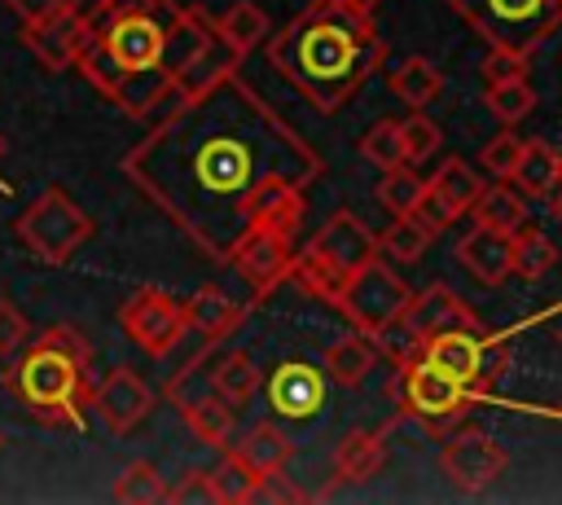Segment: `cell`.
I'll use <instances>...</instances> for the list:
<instances>
[{
  "label": "cell",
  "mask_w": 562,
  "mask_h": 505,
  "mask_svg": "<svg viewBox=\"0 0 562 505\" xmlns=\"http://www.w3.org/2000/svg\"><path fill=\"white\" fill-rule=\"evenodd\" d=\"M321 171V154L237 70L176 97L123 158V176L211 259L250 228L268 184L307 189Z\"/></svg>",
  "instance_id": "1"
},
{
  "label": "cell",
  "mask_w": 562,
  "mask_h": 505,
  "mask_svg": "<svg viewBox=\"0 0 562 505\" xmlns=\"http://www.w3.org/2000/svg\"><path fill=\"white\" fill-rule=\"evenodd\" d=\"M268 66L321 114L342 110L382 66L386 40L364 0H307L263 40Z\"/></svg>",
  "instance_id": "2"
},
{
  "label": "cell",
  "mask_w": 562,
  "mask_h": 505,
  "mask_svg": "<svg viewBox=\"0 0 562 505\" xmlns=\"http://www.w3.org/2000/svg\"><path fill=\"white\" fill-rule=\"evenodd\" d=\"M92 347L75 325H48L31 334L4 369V391L44 426H79L88 404Z\"/></svg>",
  "instance_id": "3"
},
{
  "label": "cell",
  "mask_w": 562,
  "mask_h": 505,
  "mask_svg": "<svg viewBox=\"0 0 562 505\" xmlns=\"http://www.w3.org/2000/svg\"><path fill=\"white\" fill-rule=\"evenodd\" d=\"M373 255H378V237L364 228V220L351 215V211H334V215L316 228V237L294 255L290 277H294L307 294H316V299H325V303L334 307L342 281H347L360 263H369Z\"/></svg>",
  "instance_id": "4"
},
{
  "label": "cell",
  "mask_w": 562,
  "mask_h": 505,
  "mask_svg": "<svg viewBox=\"0 0 562 505\" xmlns=\"http://www.w3.org/2000/svg\"><path fill=\"white\" fill-rule=\"evenodd\" d=\"M457 18L487 44L531 57L558 26H562V0H448Z\"/></svg>",
  "instance_id": "5"
},
{
  "label": "cell",
  "mask_w": 562,
  "mask_h": 505,
  "mask_svg": "<svg viewBox=\"0 0 562 505\" xmlns=\"http://www.w3.org/2000/svg\"><path fill=\"white\" fill-rule=\"evenodd\" d=\"M97 233L92 215L61 189V184H48L44 193L31 198V206L13 220V237L44 263H66L79 246H88Z\"/></svg>",
  "instance_id": "6"
},
{
  "label": "cell",
  "mask_w": 562,
  "mask_h": 505,
  "mask_svg": "<svg viewBox=\"0 0 562 505\" xmlns=\"http://www.w3.org/2000/svg\"><path fill=\"white\" fill-rule=\"evenodd\" d=\"M422 360H430L435 369H443L448 378H457L461 386L479 395L505 373L509 351L501 338H487L483 325H452L422 343Z\"/></svg>",
  "instance_id": "7"
},
{
  "label": "cell",
  "mask_w": 562,
  "mask_h": 505,
  "mask_svg": "<svg viewBox=\"0 0 562 505\" xmlns=\"http://www.w3.org/2000/svg\"><path fill=\"white\" fill-rule=\"evenodd\" d=\"M408 294H413V290L404 285V277H400L391 263H382V259L373 255L369 263H360V268L342 281L334 307L351 321V329L373 334V329H382L386 321H395V316L404 312Z\"/></svg>",
  "instance_id": "8"
},
{
  "label": "cell",
  "mask_w": 562,
  "mask_h": 505,
  "mask_svg": "<svg viewBox=\"0 0 562 505\" xmlns=\"http://www.w3.org/2000/svg\"><path fill=\"white\" fill-rule=\"evenodd\" d=\"M395 400H400V413L404 417H417L426 426H443V422L461 417L474 404V391L461 386L457 378H448L443 369H435L430 360L413 356L395 373Z\"/></svg>",
  "instance_id": "9"
},
{
  "label": "cell",
  "mask_w": 562,
  "mask_h": 505,
  "mask_svg": "<svg viewBox=\"0 0 562 505\" xmlns=\"http://www.w3.org/2000/svg\"><path fill=\"white\" fill-rule=\"evenodd\" d=\"M119 325H123V334H127L145 356H154V360H162V356L189 334V329H184V307H180V299L167 294V290H158V285H140L136 294H127L123 307H119Z\"/></svg>",
  "instance_id": "10"
},
{
  "label": "cell",
  "mask_w": 562,
  "mask_h": 505,
  "mask_svg": "<svg viewBox=\"0 0 562 505\" xmlns=\"http://www.w3.org/2000/svg\"><path fill=\"white\" fill-rule=\"evenodd\" d=\"M439 465H443V479H448L461 496H479V492H487V487L505 474L509 452H505L492 435H483V430H457V435L443 439Z\"/></svg>",
  "instance_id": "11"
},
{
  "label": "cell",
  "mask_w": 562,
  "mask_h": 505,
  "mask_svg": "<svg viewBox=\"0 0 562 505\" xmlns=\"http://www.w3.org/2000/svg\"><path fill=\"white\" fill-rule=\"evenodd\" d=\"M224 263H233V272L255 290V294H268L277 290L285 277H290V263H294V237L277 233V228H263V224H250L224 255Z\"/></svg>",
  "instance_id": "12"
},
{
  "label": "cell",
  "mask_w": 562,
  "mask_h": 505,
  "mask_svg": "<svg viewBox=\"0 0 562 505\" xmlns=\"http://www.w3.org/2000/svg\"><path fill=\"white\" fill-rule=\"evenodd\" d=\"M479 193H483L479 171H474L465 158H443V162L435 167V176L422 184V202H417L413 215H422L435 233H443L452 220H461V215L474 206Z\"/></svg>",
  "instance_id": "13"
},
{
  "label": "cell",
  "mask_w": 562,
  "mask_h": 505,
  "mask_svg": "<svg viewBox=\"0 0 562 505\" xmlns=\"http://www.w3.org/2000/svg\"><path fill=\"white\" fill-rule=\"evenodd\" d=\"M88 404H92V413L101 417V426H105L110 435H127V430H136V426L149 417L154 391H149V382H145L136 369L119 364V369H110L97 386H88Z\"/></svg>",
  "instance_id": "14"
},
{
  "label": "cell",
  "mask_w": 562,
  "mask_h": 505,
  "mask_svg": "<svg viewBox=\"0 0 562 505\" xmlns=\"http://www.w3.org/2000/svg\"><path fill=\"white\" fill-rule=\"evenodd\" d=\"M268 404L277 417L285 422H303L316 417L325 404V369L307 364V360H285L272 369L268 378Z\"/></svg>",
  "instance_id": "15"
},
{
  "label": "cell",
  "mask_w": 562,
  "mask_h": 505,
  "mask_svg": "<svg viewBox=\"0 0 562 505\" xmlns=\"http://www.w3.org/2000/svg\"><path fill=\"white\" fill-rule=\"evenodd\" d=\"M211 44H215V13H206L202 4H176V13L167 18V31H162V70H167V79L184 75Z\"/></svg>",
  "instance_id": "16"
},
{
  "label": "cell",
  "mask_w": 562,
  "mask_h": 505,
  "mask_svg": "<svg viewBox=\"0 0 562 505\" xmlns=\"http://www.w3.org/2000/svg\"><path fill=\"white\" fill-rule=\"evenodd\" d=\"M88 40V18L83 9H70L61 18H48L40 26H22V44L26 53L44 66V70H75V57Z\"/></svg>",
  "instance_id": "17"
},
{
  "label": "cell",
  "mask_w": 562,
  "mask_h": 505,
  "mask_svg": "<svg viewBox=\"0 0 562 505\" xmlns=\"http://www.w3.org/2000/svg\"><path fill=\"white\" fill-rule=\"evenodd\" d=\"M400 316L408 321V329H413L422 343H426L430 334H439V329H452V325H479V316L470 312V303H465L452 285H443V281H435V285L408 294V303H404Z\"/></svg>",
  "instance_id": "18"
},
{
  "label": "cell",
  "mask_w": 562,
  "mask_h": 505,
  "mask_svg": "<svg viewBox=\"0 0 562 505\" xmlns=\"http://www.w3.org/2000/svg\"><path fill=\"white\" fill-rule=\"evenodd\" d=\"M457 259L483 285H501L505 277H514V242H509V233H496V228H483V224H474L457 242Z\"/></svg>",
  "instance_id": "19"
},
{
  "label": "cell",
  "mask_w": 562,
  "mask_h": 505,
  "mask_svg": "<svg viewBox=\"0 0 562 505\" xmlns=\"http://www.w3.org/2000/svg\"><path fill=\"white\" fill-rule=\"evenodd\" d=\"M180 307H184V329L189 334H202L211 347L224 343L241 325V316H246L241 303H233L224 290H211V285H202L198 294L180 299Z\"/></svg>",
  "instance_id": "20"
},
{
  "label": "cell",
  "mask_w": 562,
  "mask_h": 505,
  "mask_svg": "<svg viewBox=\"0 0 562 505\" xmlns=\"http://www.w3.org/2000/svg\"><path fill=\"white\" fill-rule=\"evenodd\" d=\"M228 452L255 470V474H272V470H285L290 457H294V439L277 426V422H255L241 439H228Z\"/></svg>",
  "instance_id": "21"
},
{
  "label": "cell",
  "mask_w": 562,
  "mask_h": 505,
  "mask_svg": "<svg viewBox=\"0 0 562 505\" xmlns=\"http://www.w3.org/2000/svg\"><path fill=\"white\" fill-rule=\"evenodd\" d=\"M268 31H272V18H268V9L255 4V0H237V4H228L224 13H215V40H220L228 53H237V57L255 53V48L268 40Z\"/></svg>",
  "instance_id": "22"
},
{
  "label": "cell",
  "mask_w": 562,
  "mask_h": 505,
  "mask_svg": "<svg viewBox=\"0 0 562 505\" xmlns=\"http://www.w3.org/2000/svg\"><path fill=\"white\" fill-rule=\"evenodd\" d=\"M263 378L255 369V360L246 351H211V391L237 413L241 404H250L259 395Z\"/></svg>",
  "instance_id": "23"
},
{
  "label": "cell",
  "mask_w": 562,
  "mask_h": 505,
  "mask_svg": "<svg viewBox=\"0 0 562 505\" xmlns=\"http://www.w3.org/2000/svg\"><path fill=\"white\" fill-rule=\"evenodd\" d=\"M386 461V435L382 430H347L334 452V479L338 483H369L378 465Z\"/></svg>",
  "instance_id": "24"
},
{
  "label": "cell",
  "mask_w": 562,
  "mask_h": 505,
  "mask_svg": "<svg viewBox=\"0 0 562 505\" xmlns=\"http://www.w3.org/2000/svg\"><path fill=\"white\" fill-rule=\"evenodd\" d=\"M562 176V154L549 145V141H522L518 149V162L509 171V184L527 198H544Z\"/></svg>",
  "instance_id": "25"
},
{
  "label": "cell",
  "mask_w": 562,
  "mask_h": 505,
  "mask_svg": "<svg viewBox=\"0 0 562 505\" xmlns=\"http://www.w3.org/2000/svg\"><path fill=\"white\" fill-rule=\"evenodd\" d=\"M373 360H378L373 338L356 329V334H342L338 343H329V347H325L321 369H325V378H329V382H338V386H360V382L369 378Z\"/></svg>",
  "instance_id": "26"
},
{
  "label": "cell",
  "mask_w": 562,
  "mask_h": 505,
  "mask_svg": "<svg viewBox=\"0 0 562 505\" xmlns=\"http://www.w3.org/2000/svg\"><path fill=\"white\" fill-rule=\"evenodd\" d=\"M176 408H180V417H184V426L193 430L198 444H206V448H228V439H233V408H228L215 391H198V395H189V400L176 404Z\"/></svg>",
  "instance_id": "27"
},
{
  "label": "cell",
  "mask_w": 562,
  "mask_h": 505,
  "mask_svg": "<svg viewBox=\"0 0 562 505\" xmlns=\"http://www.w3.org/2000/svg\"><path fill=\"white\" fill-rule=\"evenodd\" d=\"M465 215H474V224H483V228L514 233V228L527 220V198H522L509 180H501V184H483V193L474 198V206H470Z\"/></svg>",
  "instance_id": "28"
},
{
  "label": "cell",
  "mask_w": 562,
  "mask_h": 505,
  "mask_svg": "<svg viewBox=\"0 0 562 505\" xmlns=\"http://www.w3.org/2000/svg\"><path fill=\"white\" fill-rule=\"evenodd\" d=\"M391 92L408 105V110H426L439 92H443V75L430 57H404L395 70H391Z\"/></svg>",
  "instance_id": "29"
},
{
  "label": "cell",
  "mask_w": 562,
  "mask_h": 505,
  "mask_svg": "<svg viewBox=\"0 0 562 505\" xmlns=\"http://www.w3.org/2000/svg\"><path fill=\"white\" fill-rule=\"evenodd\" d=\"M509 242H514V277H522V281H540V277H549V268L558 263V246L540 233L536 220H522V224L509 233Z\"/></svg>",
  "instance_id": "30"
},
{
  "label": "cell",
  "mask_w": 562,
  "mask_h": 505,
  "mask_svg": "<svg viewBox=\"0 0 562 505\" xmlns=\"http://www.w3.org/2000/svg\"><path fill=\"white\" fill-rule=\"evenodd\" d=\"M439 233L422 220V215H395V224L378 237V250H386L391 259H400V263H413V259H422L426 250H430V242H435Z\"/></svg>",
  "instance_id": "31"
},
{
  "label": "cell",
  "mask_w": 562,
  "mask_h": 505,
  "mask_svg": "<svg viewBox=\"0 0 562 505\" xmlns=\"http://www.w3.org/2000/svg\"><path fill=\"white\" fill-rule=\"evenodd\" d=\"M483 105H487L501 123H522V119L536 110V88H531L527 75H514V79L487 83V88H483Z\"/></svg>",
  "instance_id": "32"
},
{
  "label": "cell",
  "mask_w": 562,
  "mask_h": 505,
  "mask_svg": "<svg viewBox=\"0 0 562 505\" xmlns=\"http://www.w3.org/2000/svg\"><path fill=\"white\" fill-rule=\"evenodd\" d=\"M110 496L123 501V505H154V501H167V479L158 474L154 461H132V465L114 479Z\"/></svg>",
  "instance_id": "33"
},
{
  "label": "cell",
  "mask_w": 562,
  "mask_h": 505,
  "mask_svg": "<svg viewBox=\"0 0 562 505\" xmlns=\"http://www.w3.org/2000/svg\"><path fill=\"white\" fill-rule=\"evenodd\" d=\"M206 479H211V501H215V505H246L250 492H255V479H259V474L246 470V465L224 448L220 465H211Z\"/></svg>",
  "instance_id": "34"
},
{
  "label": "cell",
  "mask_w": 562,
  "mask_h": 505,
  "mask_svg": "<svg viewBox=\"0 0 562 505\" xmlns=\"http://www.w3.org/2000/svg\"><path fill=\"white\" fill-rule=\"evenodd\" d=\"M422 176L408 167V162H395V167H386L382 171V180H378V202L391 211V215H408V211H417V202H422Z\"/></svg>",
  "instance_id": "35"
},
{
  "label": "cell",
  "mask_w": 562,
  "mask_h": 505,
  "mask_svg": "<svg viewBox=\"0 0 562 505\" xmlns=\"http://www.w3.org/2000/svg\"><path fill=\"white\" fill-rule=\"evenodd\" d=\"M360 158L373 162L378 171L404 162V136H400V119H378L364 136H360Z\"/></svg>",
  "instance_id": "36"
},
{
  "label": "cell",
  "mask_w": 562,
  "mask_h": 505,
  "mask_svg": "<svg viewBox=\"0 0 562 505\" xmlns=\"http://www.w3.org/2000/svg\"><path fill=\"white\" fill-rule=\"evenodd\" d=\"M400 136H404V162H426L443 145V132L426 110H413L408 119H400Z\"/></svg>",
  "instance_id": "37"
},
{
  "label": "cell",
  "mask_w": 562,
  "mask_h": 505,
  "mask_svg": "<svg viewBox=\"0 0 562 505\" xmlns=\"http://www.w3.org/2000/svg\"><path fill=\"white\" fill-rule=\"evenodd\" d=\"M369 338H373L378 356H386V360H391L395 369H400V364H408L413 356H422V338H417V334L408 329V321H404V316L386 321V325H382V329H373Z\"/></svg>",
  "instance_id": "38"
},
{
  "label": "cell",
  "mask_w": 562,
  "mask_h": 505,
  "mask_svg": "<svg viewBox=\"0 0 562 505\" xmlns=\"http://www.w3.org/2000/svg\"><path fill=\"white\" fill-rule=\"evenodd\" d=\"M518 149H522V141H518L514 132H501V136H492V141L479 149V162H483L487 176L509 180V171H514V162H518Z\"/></svg>",
  "instance_id": "39"
},
{
  "label": "cell",
  "mask_w": 562,
  "mask_h": 505,
  "mask_svg": "<svg viewBox=\"0 0 562 505\" xmlns=\"http://www.w3.org/2000/svg\"><path fill=\"white\" fill-rule=\"evenodd\" d=\"M26 338H31V321H26V312H22L9 294H0V360H9Z\"/></svg>",
  "instance_id": "40"
},
{
  "label": "cell",
  "mask_w": 562,
  "mask_h": 505,
  "mask_svg": "<svg viewBox=\"0 0 562 505\" xmlns=\"http://www.w3.org/2000/svg\"><path fill=\"white\" fill-rule=\"evenodd\" d=\"M83 0H4V9L18 18V26H40L48 18H61L70 9H79Z\"/></svg>",
  "instance_id": "41"
},
{
  "label": "cell",
  "mask_w": 562,
  "mask_h": 505,
  "mask_svg": "<svg viewBox=\"0 0 562 505\" xmlns=\"http://www.w3.org/2000/svg\"><path fill=\"white\" fill-rule=\"evenodd\" d=\"M479 75H483V83H501V79L527 75V57L509 53V48H487V57L479 61Z\"/></svg>",
  "instance_id": "42"
},
{
  "label": "cell",
  "mask_w": 562,
  "mask_h": 505,
  "mask_svg": "<svg viewBox=\"0 0 562 505\" xmlns=\"http://www.w3.org/2000/svg\"><path fill=\"white\" fill-rule=\"evenodd\" d=\"M250 501H303V492L290 483L285 470H272V474H259V479H255Z\"/></svg>",
  "instance_id": "43"
},
{
  "label": "cell",
  "mask_w": 562,
  "mask_h": 505,
  "mask_svg": "<svg viewBox=\"0 0 562 505\" xmlns=\"http://www.w3.org/2000/svg\"><path fill=\"white\" fill-rule=\"evenodd\" d=\"M167 501H202V505H211V479H206V470H184L180 483L167 487Z\"/></svg>",
  "instance_id": "44"
},
{
  "label": "cell",
  "mask_w": 562,
  "mask_h": 505,
  "mask_svg": "<svg viewBox=\"0 0 562 505\" xmlns=\"http://www.w3.org/2000/svg\"><path fill=\"white\" fill-rule=\"evenodd\" d=\"M544 202H549V220H553V224L562 228V180H558V184H553V189L544 193Z\"/></svg>",
  "instance_id": "45"
},
{
  "label": "cell",
  "mask_w": 562,
  "mask_h": 505,
  "mask_svg": "<svg viewBox=\"0 0 562 505\" xmlns=\"http://www.w3.org/2000/svg\"><path fill=\"white\" fill-rule=\"evenodd\" d=\"M0 448H4V430H0Z\"/></svg>",
  "instance_id": "46"
},
{
  "label": "cell",
  "mask_w": 562,
  "mask_h": 505,
  "mask_svg": "<svg viewBox=\"0 0 562 505\" xmlns=\"http://www.w3.org/2000/svg\"><path fill=\"white\" fill-rule=\"evenodd\" d=\"M0 158H4V141H0Z\"/></svg>",
  "instance_id": "47"
},
{
  "label": "cell",
  "mask_w": 562,
  "mask_h": 505,
  "mask_svg": "<svg viewBox=\"0 0 562 505\" xmlns=\"http://www.w3.org/2000/svg\"><path fill=\"white\" fill-rule=\"evenodd\" d=\"M364 4H378V0H364Z\"/></svg>",
  "instance_id": "48"
},
{
  "label": "cell",
  "mask_w": 562,
  "mask_h": 505,
  "mask_svg": "<svg viewBox=\"0 0 562 505\" xmlns=\"http://www.w3.org/2000/svg\"><path fill=\"white\" fill-rule=\"evenodd\" d=\"M558 338H562V334H558Z\"/></svg>",
  "instance_id": "49"
},
{
  "label": "cell",
  "mask_w": 562,
  "mask_h": 505,
  "mask_svg": "<svg viewBox=\"0 0 562 505\" xmlns=\"http://www.w3.org/2000/svg\"><path fill=\"white\" fill-rule=\"evenodd\" d=\"M558 180H562V176H558Z\"/></svg>",
  "instance_id": "50"
}]
</instances>
